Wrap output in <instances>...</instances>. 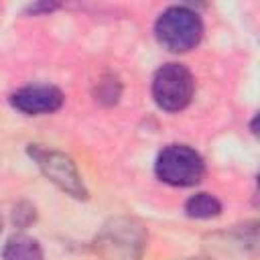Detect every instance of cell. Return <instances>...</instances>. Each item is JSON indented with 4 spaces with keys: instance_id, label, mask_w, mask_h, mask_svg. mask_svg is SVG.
Listing matches in <instances>:
<instances>
[{
    "instance_id": "obj_6",
    "label": "cell",
    "mask_w": 260,
    "mask_h": 260,
    "mask_svg": "<svg viewBox=\"0 0 260 260\" xmlns=\"http://www.w3.org/2000/svg\"><path fill=\"white\" fill-rule=\"evenodd\" d=\"M63 100L61 89L55 85H26L10 95L12 108L26 116L53 114L63 106Z\"/></svg>"
},
{
    "instance_id": "obj_7",
    "label": "cell",
    "mask_w": 260,
    "mask_h": 260,
    "mask_svg": "<svg viewBox=\"0 0 260 260\" xmlns=\"http://www.w3.org/2000/svg\"><path fill=\"white\" fill-rule=\"evenodd\" d=\"M2 256L4 260H43V248L32 236L14 234L6 240Z\"/></svg>"
},
{
    "instance_id": "obj_4",
    "label": "cell",
    "mask_w": 260,
    "mask_h": 260,
    "mask_svg": "<svg viewBox=\"0 0 260 260\" xmlns=\"http://www.w3.org/2000/svg\"><path fill=\"white\" fill-rule=\"evenodd\" d=\"M28 156L35 160V165L39 167V171L63 193L75 197V199H85L87 197V189L85 183L73 162L71 156L53 150V148H45L41 144H28L26 148Z\"/></svg>"
},
{
    "instance_id": "obj_2",
    "label": "cell",
    "mask_w": 260,
    "mask_h": 260,
    "mask_svg": "<svg viewBox=\"0 0 260 260\" xmlns=\"http://www.w3.org/2000/svg\"><path fill=\"white\" fill-rule=\"evenodd\" d=\"M144 246L146 232L130 217L110 219L95 238V252L104 260H140Z\"/></svg>"
},
{
    "instance_id": "obj_5",
    "label": "cell",
    "mask_w": 260,
    "mask_h": 260,
    "mask_svg": "<svg viewBox=\"0 0 260 260\" xmlns=\"http://www.w3.org/2000/svg\"><path fill=\"white\" fill-rule=\"evenodd\" d=\"M195 91L193 73L181 63H165L152 77V98L165 112H181Z\"/></svg>"
},
{
    "instance_id": "obj_9",
    "label": "cell",
    "mask_w": 260,
    "mask_h": 260,
    "mask_svg": "<svg viewBox=\"0 0 260 260\" xmlns=\"http://www.w3.org/2000/svg\"><path fill=\"white\" fill-rule=\"evenodd\" d=\"M35 219H37L35 205H30L28 201H20L18 205H14V209H12V223L16 228H26Z\"/></svg>"
},
{
    "instance_id": "obj_11",
    "label": "cell",
    "mask_w": 260,
    "mask_h": 260,
    "mask_svg": "<svg viewBox=\"0 0 260 260\" xmlns=\"http://www.w3.org/2000/svg\"><path fill=\"white\" fill-rule=\"evenodd\" d=\"M0 232H2V217H0Z\"/></svg>"
},
{
    "instance_id": "obj_1",
    "label": "cell",
    "mask_w": 260,
    "mask_h": 260,
    "mask_svg": "<svg viewBox=\"0 0 260 260\" xmlns=\"http://www.w3.org/2000/svg\"><path fill=\"white\" fill-rule=\"evenodd\" d=\"M154 37L169 53H187L203 37L201 16L189 6H169L154 22Z\"/></svg>"
},
{
    "instance_id": "obj_8",
    "label": "cell",
    "mask_w": 260,
    "mask_h": 260,
    "mask_svg": "<svg viewBox=\"0 0 260 260\" xmlns=\"http://www.w3.org/2000/svg\"><path fill=\"white\" fill-rule=\"evenodd\" d=\"M185 213L193 219H211L221 213V203L211 193H195L185 201Z\"/></svg>"
},
{
    "instance_id": "obj_10",
    "label": "cell",
    "mask_w": 260,
    "mask_h": 260,
    "mask_svg": "<svg viewBox=\"0 0 260 260\" xmlns=\"http://www.w3.org/2000/svg\"><path fill=\"white\" fill-rule=\"evenodd\" d=\"M55 8H59V4H47V2H43V4H32V6H28V12H30V14H39V12H51V10H55Z\"/></svg>"
},
{
    "instance_id": "obj_3",
    "label": "cell",
    "mask_w": 260,
    "mask_h": 260,
    "mask_svg": "<svg viewBox=\"0 0 260 260\" xmlns=\"http://www.w3.org/2000/svg\"><path fill=\"white\" fill-rule=\"evenodd\" d=\"M156 177L173 187H193L205 175V162L201 154L187 144L165 146L154 160Z\"/></svg>"
}]
</instances>
